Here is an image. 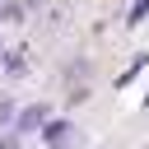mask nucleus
Returning <instances> with one entry per match:
<instances>
[{
  "mask_svg": "<svg viewBox=\"0 0 149 149\" xmlns=\"http://www.w3.org/2000/svg\"><path fill=\"white\" fill-rule=\"evenodd\" d=\"M65 135H70V126H61V121H56V126H47V140H65Z\"/></svg>",
  "mask_w": 149,
  "mask_h": 149,
  "instance_id": "obj_1",
  "label": "nucleus"
}]
</instances>
